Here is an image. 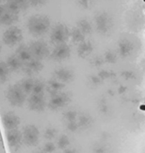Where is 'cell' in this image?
Here are the masks:
<instances>
[{"label": "cell", "instance_id": "17", "mask_svg": "<svg viewBox=\"0 0 145 153\" xmlns=\"http://www.w3.org/2000/svg\"><path fill=\"white\" fill-rule=\"evenodd\" d=\"M6 64L10 70L18 71L22 68V62L16 56H10L6 61Z\"/></svg>", "mask_w": 145, "mask_h": 153}, {"label": "cell", "instance_id": "37", "mask_svg": "<svg viewBox=\"0 0 145 153\" xmlns=\"http://www.w3.org/2000/svg\"><path fill=\"white\" fill-rule=\"evenodd\" d=\"M0 51H1V47H0Z\"/></svg>", "mask_w": 145, "mask_h": 153}, {"label": "cell", "instance_id": "4", "mask_svg": "<svg viewBox=\"0 0 145 153\" xmlns=\"http://www.w3.org/2000/svg\"><path fill=\"white\" fill-rule=\"evenodd\" d=\"M69 34L70 33L66 25L60 23L53 28L50 34V40L52 43L55 45L66 43V41L68 39Z\"/></svg>", "mask_w": 145, "mask_h": 153}, {"label": "cell", "instance_id": "38", "mask_svg": "<svg viewBox=\"0 0 145 153\" xmlns=\"http://www.w3.org/2000/svg\"><path fill=\"white\" fill-rule=\"evenodd\" d=\"M0 1H1V0H0Z\"/></svg>", "mask_w": 145, "mask_h": 153}, {"label": "cell", "instance_id": "26", "mask_svg": "<svg viewBox=\"0 0 145 153\" xmlns=\"http://www.w3.org/2000/svg\"><path fill=\"white\" fill-rule=\"evenodd\" d=\"M64 118L67 122H74L77 118V112L73 110H69L65 112Z\"/></svg>", "mask_w": 145, "mask_h": 153}, {"label": "cell", "instance_id": "36", "mask_svg": "<svg viewBox=\"0 0 145 153\" xmlns=\"http://www.w3.org/2000/svg\"><path fill=\"white\" fill-rule=\"evenodd\" d=\"M39 153H47V152H45L44 151V152H39Z\"/></svg>", "mask_w": 145, "mask_h": 153}, {"label": "cell", "instance_id": "27", "mask_svg": "<svg viewBox=\"0 0 145 153\" xmlns=\"http://www.w3.org/2000/svg\"><path fill=\"white\" fill-rule=\"evenodd\" d=\"M70 141H69V139L67 135H61L59 140H58V147L61 148V149H64L66 148L68 145H69Z\"/></svg>", "mask_w": 145, "mask_h": 153}, {"label": "cell", "instance_id": "32", "mask_svg": "<svg viewBox=\"0 0 145 153\" xmlns=\"http://www.w3.org/2000/svg\"><path fill=\"white\" fill-rule=\"evenodd\" d=\"M79 4L82 8L86 9V8H88V5H89V0H79Z\"/></svg>", "mask_w": 145, "mask_h": 153}, {"label": "cell", "instance_id": "19", "mask_svg": "<svg viewBox=\"0 0 145 153\" xmlns=\"http://www.w3.org/2000/svg\"><path fill=\"white\" fill-rule=\"evenodd\" d=\"M92 50V45L90 42L83 41L79 45V47L77 50V53L79 57H85L89 53H91Z\"/></svg>", "mask_w": 145, "mask_h": 153}, {"label": "cell", "instance_id": "20", "mask_svg": "<svg viewBox=\"0 0 145 153\" xmlns=\"http://www.w3.org/2000/svg\"><path fill=\"white\" fill-rule=\"evenodd\" d=\"M70 36H71V39H72L73 43L80 44L83 41H85V34L79 30L78 27L72 28Z\"/></svg>", "mask_w": 145, "mask_h": 153}, {"label": "cell", "instance_id": "11", "mask_svg": "<svg viewBox=\"0 0 145 153\" xmlns=\"http://www.w3.org/2000/svg\"><path fill=\"white\" fill-rule=\"evenodd\" d=\"M54 76L55 80L61 82H71L74 79V74L67 68H58L55 70Z\"/></svg>", "mask_w": 145, "mask_h": 153}, {"label": "cell", "instance_id": "2", "mask_svg": "<svg viewBox=\"0 0 145 153\" xmlns=\"http://www.w3.org/2000/svg\"><path fill=\"white\" fill-rule=\"evenodd\" d=\"M26 95L20 85H12L7 89V99L9 103L15 107H21L24 104Z\"/></svg>", "mask_w": 145, "mask_h": 153}, {"label": "cell", "instance_id": "1", "mask_svg": "<svg viewBox=\"0 0 145 153\" xmlns=\"http://www.w3.org/2000/svg\"><path fill=\"white\" fill-rule=\"evenodd\" d=\"M27 29L34 37L42 36L48 32L50 20L44 15H33L27 21Z\"/></svg>", "mask_w": 145, "mask_h": 153}, {"label": "cell", "instance_id": "5", "mask_svg": "<svg viewBox=\"0 0 145 153\" xmlns=\"http://www.w3.org/2000/svg\"><path fill=\"white\" fill-rule=\"evenodd\" d=\"M32 56L38 60L44 59L49 54V48L47 44L42 40H38L35 42H32L29 46Z\"/></svg>", "mask_w": 145, "mask_h": 153}, {"label": "cell", "instance_id": "18", "mask_svg": "<svg viewBox=\"0 0 145 153\" xmlns=\"http://www.w3.org/2000/svg\"><path fill=\"white\" fill-rule=\"evenodd\" d=\"M48 85L49 89H50V91L51 95H54L55 93H58V92H60V91H61V90L64 88V86H65V85H64L62 82H61L59 80H55V79H51L50 80H49Z\"/></svg>", "mask_w": 145, "mask_h": 153}, {"label": "cell", "instance_id": "29", "mask_svg": "<svg viewBox=\"0 0 145 153\" xmlns=\"http://www.w3.org/2000/svg\"><path fill=\"white\" fill-rule=\"evenodd\" d=\"M78 128H79V125L75 121L74 122H67V128L70 132H75L78 129Z\"/></svg>", "mask_w": 145, "mask_h": 153}, {"label": "cell", "instance_id": "30", "mask_svg": "<svg viewBox=\"0 0 145 153\" xmlns=\"http://www.w3.org/2000/svg\"><path fill=\"white\" fill-rule=\"evenodd\" d=\"M55 149V146L54 144L51 143V142H49V143H46V144H45L44 151L47 153H51L54 152Z\"/></svg>", "mask_w": 145, "mask_h": 153}, {"label": "cell", "instance_id": "23", "mask_svg": "<svg viewBox=\"0 0 145 153\" xmlns=\"http://www.w3.org/2000/svg\"><path fill=\"white\" fill-rule=\"evenodd\" d=\"M33 84H34V80L31 79V78H27V79L22 80V82H21V84L20 86L21 87V89L23 90V92L26 94H27V93L32 92Z\"/></svg>", "mask_w": 145, "mask_h": 153}, {"label": "cell", "instance_id": "28", "mask_svg": "<svg viewBox=\"0 0 145 153\" xmlns=\"http://www.w3.org/2000/svg\"><path fill=\"white\" fill-rule=\"evenodd\" d=\"M55 135H56V130L55 128H49L44 132V137L47 140L54 139L55 137Z\"/></svg>", "mask_w": 145, "mask_h": 153}, {"label": "cell", "instance_id": "34", "mask_svg": "<svg viewBox=\"0 0 145 153\" xmlns=\"http://www.w3.org/2000/svg\"><path fill=\"white\" fill-rule=\"evenodd\" d=\"M63 153H77L76 152V151L75 150H73V149H67L64 151V152Z\"/></svg>", "mask_w": 145, "mask_h": 153}, {"label": "cell", "instance_id": "22", "mask_svg": "<svg viewBox=\"0 0 145 153\" xmlns=\"http://www.w3.org/2000/svg\"><path fill=\"white\" fill-rule=\"evenodd\" d=\"M77 27L84 34L85 33H91V24H90V22L86 19H81V20H79V22H78V23H77Z\"/></svg>", "mask_w": 145, "mask_h": 153}, {"label": "cell", "instance_id": "8", "mask_svg": "<svg viewBox=\"0 0 145 153\" xmlns=\"http://www.w3.org/2000/svg\"><path fill=\"white\" fill-rule=\"evenodd\" d=\"M24 140L27 146H35L38 140V129L33 125H28L24 128Z\"/></svg>", "mask_w": 145, "mask_h": 153}, {"label": "cell", "instance_id": "35", "mask_svg": "<svg viewBox=\"0 0 145 153\" xmlns=\"http://www.w3.org/2000/svg\"><path fill=\"white\" fill-rule=\"evenodd\" d=\"M91 81H92L93 83H95V84L98 82V79H97L96 76H91Z\"/></svg>", "mask_w": 145, "mask_h": 153}, {"label": "cell", "instance_id": "14", "mask_svg": "<svg viewBox=\"0 0 145 153\" xmlns=\"http://www.w3.org/2000/svg\"><path fill=\"white\" fill-rule=\"evenodd\" d=\"M7 140L10 147L18 146L21 140V134L16 128L9 130L7 134Z\"/></svg>", "mask_w": 145, "mask_h": 153}, {"label": "cell", "instance_id": "10", "mask_svg": "<svg viewBox=\"0 0 145 153\" xmlns=\"http://www.w3.org/2000/svg\"><path fill=\"white\" fill-rule=\"evenodd\" d=\"M28 106L33 111H44L45 108V101L43 94H33L28 100Z\"/></svg>", "mask_w": 145, "mask_h": 153}, {"label": "cell", "instance_id": "33", "mask_svg": "<svg viewBox=\"0 0 145 153\" xmlns=\"http://www.w3.org/2000/svg\"><path fill=\"white\" fill-rule=\"evenodd\" d=\"M7 10L6 7L5 5H2V4H0V16L4 14V13Z\"/></svg>", "mask_w": 145, "mask_h": 153}, {"label": "cell", "instance_id": "12", "mask_svg": "<svg viewBox=\"0 0 145 153\" xmlns=\"http://www.w3.org/2000/svg\"><path fill=\"white\" fill-rule=\"evenodd\" d=\"M3 124L6 129H16L20 124V118L14 113H5L3 116Z\"/></svg>", "mask_w": 145, "mask_h": 153}, {"label": "cell", "instance_id": "24", "mask_svg": "<svg viewBox=\"0 0 145 153\" xmlns=\"http://www.w3.org/2000/svg\"><path fill=\"white\" fill-rule=\"evenodd\" d=\"M44 91V84L40 80H36L34 81V84L33 86L32 92L33 94H43Z\"/></svg>", "mask_w": 145, "mask_h": 153}, {"label": "cell", "instance_id": "15", "mask_svg": "<svg viewBox=\"0 0 145 153\" xmlns=\"http://www.w3.org/2000/svg\"><path fill=\"white\" fill-rule=\"evenodd\" d=\"M16 56L22 62H27L28 61H30L31 59H32V57H33L29 47H27V45H24L19 46V48L17 49Z\"/></svg>", "mask_w": 145, "mask_h": 153}, {"label": "cell", "instance_id": "21", "mask_svg": "<svg viewBox=\"0 0 145 153\" xmlns=\"http://www.w3.org/2000/svg\"><path fill=\"white\" fill-rule=\"evenodd\" d=\"M10 74V68L7 66L6 62H0V82L4 83L8 80Z\"/></svg>", "mask_w": 145, "mask_h": 153}, {"label": "cell", "instance_id": "6", "mask_svg": "<svg viewBox=\"0 0 145 153\" xmlns=\"http://www.w3.org/2000/svg\"><path fill=\"white\" fill-rule=\"evenodd\" d=\"M69 101H70V97L67 93L58 92L54 95H51V98L50 99L48 107L50 110H57L67 105Z\"/></svg>", "mask_w": 145, "mask_h": 153}, {"label": "cell", "instance_id": "9", "mask_svg": "<svg viewBox=\"0 0 145 153\" xmlns=\"http://www.w3.org/2000/svg\"><path fill=\"white\" fill-rule=\"evenodd\" d=\"M28 5V0H7L5 7L10 12L18 15L20 11L26 10Z\"/></svg>", "mask_w": 145, "mask_h": 153}, {"label": "cell", "instance_id": "3", "mask_svg": "<svg viewBox=\"0 0 145 153\" xmlns=\"http://www.w3.org/2000/svg\"><path fill=\"white\" fill-rule=\"evenodd\" d=\"M22 39V32L18 27H10L3 34V42L6 45L14 46Z\"/></svg>", "mask_w": 145, "mask_h": 153}, {"label": "cell", "instance_id": "13", "mask_svg": "<svg viewBox=\"0 0 145 153\" xmlns=\"http://www.w3.org/2000/svg\"><path fill=\"white\" fill-rule=\"evenodd\" d=\"M44 68V65L41 62L40 60H38V59H31L30 61H28L26 64V67L24 68L25 73L27 74H34L39 73Z\"/></svg>", "mask_w": 145, "mask_h": 153}, {"label": "cell", "instance_id": "16", "mask_svg": "<svg viewBox=\"0 0 145 153\" xmlns=\"http://www.w3.org/2000/svg\"><path fill=\"white\" fill-rule=\"evenodd\" d=\"M18 20V16L16 14L10 12L6 10L1 16H0V25L2 26H10L15 23Z\"/></svg>", "mask_w": 145, "mask_h": 153}, {"label": "cell", "instance_id": "25", "mask_svg": "<svg viewBox=\"0 0 145 153\" xmlns=\"http://www.w3.org/2000/svg\"><path fill=\"white\" fill-rule=\"evenodd\" d=\"M91 123V117L85 114H83L81 115L80 117H79V123H78V125L79 127H81V128H87Z\"/></svg>", "mask_w": 145, "mask_h": 153}, {"label": "cell", "instance_id": "31", "mask_svg": "<svg viewBox=\"0 0 145 153\" xmlns=\"http://www.w3.org/2000/svg\"><path fill=\"white\" fill-rule=\"evenodd\" d=\"M44 2H45V0H28L29 5L33 7L42 5L44 4Z\"/></svg>", "mask_w": 145, "mask_h": 153}, {"label": "cell", "instance_id": "7", "mask_svg": "<svg viewBox=\"0 0 145 153\" xmlns=\"http://www.w3.org/2000/svg\"><path fill=\"white\" fill-rule=\"evenodd\" d=\"M71 54V49L66 43L59 44L55 46L51 53V58L54 61L61 62L68 58Z\"/></svg>", "mask_w": 145, "mask_h": 153}]
</instances>
